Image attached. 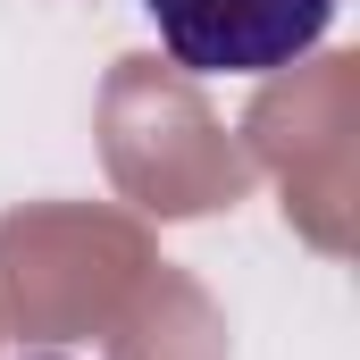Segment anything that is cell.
Wrapping results in <instances>:
<instances>
[{"mask_svg":"<svg viewBox=\"0 0 360 360\" xmlns=\"http://www.w3.org/2000/svg\"><path fill=\"white\" fill-rule=\"evenodd\" d=\"M184 76H276L327 42L344 0H143Z\"/></svg>","mask_w":360,"mask_h":360,"instance_id":"1","label":"cell"},{"mask_svg":"<svg viewBox=\"0 0 360 360\" xmlns=\"http://www.w3.org/2000/svg\"><path fill=\"white\" fill-rule=\"evenodd\" d=\"M25 360H68V352H25Z\"/></svg>","mask_w":360,"mask_h":360,"instance_id":"2","label":"cell"}]
</instances>
